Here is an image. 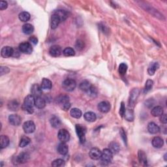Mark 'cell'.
<instances>
[{"instance_id":"3","label":"cell","mask_w":167,"mask_h":167,"mask_svg":"<svg viewBox=\"0 0 167 167\" xmlns=\"http://www.w3.org/2000/svg\"><path fill=\"white\" fill-rule=\"evenodd\" d=\"M112 159H113L112 152L108 148L103 149V151H102V154L101 157L102 163L105 164V165H107V164H109L112 162Z\"/></svg>"},{"instance_id":"18","label":"cell","mask_w":167,"mask_h":167,"mask_svg":"<svg viewBox=\"0 0 167 167\" xmlns=\"http://www.w3.org/2000/svg\"><path fill=\"white\" fill-rule=\"evenodd\" d=\"M152 146L155 148H162L163 144H164V141L162 138H161L159 137H155L151 141Z\"/></svg>"},{"instance_id":"50","label":"cell","mask_w":167,"mask_h":167,"mask_svg":"<svg viewBox=\"0 0 167 167\" xmlns=\"http://www.w3.org/2000/svg\"><path fill=\"white\" fill-rule=\"evenodd\" d=\"M120 134L121 135V137L123 138V139L124 140V142L126 143L127 142V138H126V135H125V131H123V129H121V131H120Z\"/></svg>"},{"instance_id":"48","label":"cell","mask_w":167,"mask_h":167,"mask_svg":"<svg viewBox=\"0 0 167 167\" xmlns=\"http://www.w3.org/2000/svg\"><path fill=\"white\" fill-rule=\"evenodd\" d=\"M153 99H149L146 101V106H147L148 108H150V107H152L154 105L155 103L154 102H152Z\"/></svg>"},{"instance_id":"21","label":"cell","mask_w":167,"mask_h":167,"mask_svg":"<svg viewBox=\"0 0 167 167\" xmlns=\"http://www.w3.org/2000/svg\"><path fill=\"white\" fill-rule=\"evenodd\" d=\"M35 106L39 109H44L46 106V101L41 97H36L35 99Z\"/></svg>"},{"instance_id":"42","label":"cell","mask_w":167,"mask_h":167,"mask_svg":"<svg viewBox=\"0 0 167 167\" xmlns=\"http://www.w3.org/2000/svg\"><path fill=\"white\" fill-rule=\"evenodd\" d=\"M153 85H154V81L151 80H148L146 81L145 87H144V92H148L152 88Z\"/></svg>"},{"instance_id":"20","label":"cell","mask_w":167,"mask_h":167,"mask_svg":"<svg viewBox=\"0 0 167 167\" xmlns=\"http://www.w3.org/2000/svg\"><path fill=\"white\" fill-rule=\"evenodd\" d=\"M60 22L61 20L59 18V17L56 14L53 13L52 17H51V27L54 30L56 29V28L58 27L59 24H60Z\"/></svg>"},{"instance_id":"24","label":"cell","mask_w":167,"mask_h":167,"mask_svg":"<svg viewBox=\"0 0 167 167\" xmlns=\"http://www.w3.org/2000/svg\"><path fill=\"white\" fill-rule=\"evenodd\" d=\"M84 118L85 120L88 122H93L97 119V116L93 112H87L85 113L84 115Z\"/></svg>"},{"instance_id":"35","label":"cell","mask_w":167,"mask_h":167,"mask_svg":"<svg viewBox=\"0 0 167 167\" xmlns=\"http://www.w3.org/2000/svg\"><path fill=\"white\" fill-rule=\"evenodd\" d=\"M88 95H89L90 97H97V95L98 94V89L97 87L94 86H91V87H89V89L87 90V92H86Z\"/></svg>"},{"instance_id":"26","label":"cell","mask_w":167,"mask_h":167,"mask_svg":"<svg viewBox=\"0 0 167 167\" xmlns=\"http://www.w3.org/2000/svg\"><path fill=\"white\" fill-rule=\"evenodd\" d=\"M159 65L157 62H153V63L149 65V66L148 67V74L150 76L154 75L155 74V71L159 69Z\"/></svg>"},{"instance_id":"9","label":"cell","mask_w":167,"mask_h":167,"mask_svg":"<svg viewBox=\"0 0 167 167\" xmlns=\"http://www.w3.org/2000/svg\"><path fill=\"white\" fill-rule=\"evenodd\" d=\"M23 129L25 133L31 134L35 131V125L33 121H27L24 123Z\"/></svg>"},{"instance_id":"13","label":"cell","mask_w":167,"mask_h":167,"mask_svg":"<svg viewBox=\"0 0 167 167\" xmlns=\"http://www.w3.org/2000/svg\"><path fill=\"white\" fill-rule=\"evenodd\" d=\"M8 121L12 125L18 126L22 122V119L18 114H11L8 116Z\"/></svg>"},{"instance_id":"39","label":"cell","mask_w":167,"mask_h":167,"mask_svg":"<svg viewBox=\"0 0 167 167\" xmlns=\"http://www.w3.org/2000/svg\"><path fill=\"white\" fill-rule=\"evenodd\" d=\"M63 54L65 56L67 57H69V56H73L75 54V50L73 48L67 47L66 49H65L63 51Z\"/></svg>"},{"instance_id":"44","label":"cell","mask_w":167,"mask_h":167,"mask_svg":"<svg viewBox=\"0 0 167 167\" xmlns=\"http://www.w3.org/2000/svg\"><path fill=\"white\" fill-rule=\"evenodd\" d=\"M125 104H124L123 102L121 103V106H120V114L121 117H123L124 116V114H125Z\"/></svg>"},{"instance_id":"40","label":"cell","mask_w":167,"mask_h":167,"mask_svg":"<svg viewBox=\"0 0 167 167\" xmlns=\"http://www.w3.org/2000/svg\"><path fill=\"white\" fill-rule=\"evenodd\" d=\"M127 70V66L125 63H121L119 66V73H120V75L123 76L125 75Z\"/></svg>"},{"instance_id":"43","label":"cell","mask_w":167,"mask_h":167,"mask_svg":"<svg viewBox=\"0 0 167 167\" xmlns=\"http://www.w3.org/2000/svg\"><path fill=\"white\" fill-rule=\"evenodd\" d=\"M9 72V69L7 67H1L0 68V75L3 76Z\"/></svg>"},{"instance_id":"31","label":"cell","mask_w":167,"mask_h":167,"mask_svg":"<svg viewBox=\"0 0 167 167\" xmlns=\"http://www.w3.org/2000/svg\"><path fill=\"white\" fill-rule=\"evenodd\" d=\"M41 86L42 87V89H50L51 88H52V82H51L50 80H49V79L44 78L42 80V83H41Z\"/></svg>"},{"instance_id":"33","label":"cell","mask_w":167,"mask_h":167,"mask_svg":"<svg viewBox=\"0 0 167 167\" xmlns=\"http://www.w3.org/2000/svg\"><path fill=\"white\" fill-rule=\"evenodd\" d=\"M91 86H92V84H90L89 81L84 80L80 84L79 87H80V89L82 90V91L87 92V90H88L89 89V87H91Z\"/></svg>"},{"instance_id":"19","label":"cell","mask_w":167,"mask_h":167,"mask_svg":"<svg viewBox=\"0 0 167 167\" xmlns=\"http://www.w3.org/2000/svg\"><path fill=\"white\" fill-rule=\"evenodd\" d=\"M148 130L149 133L157 134L160 131L159 127L154 122H150L148 125Z\"/></svg>"},{"instance_id":"46","label":"cell","mask_w":167,"mask_h":167,"mask_svg":"<svg viewBox=\"0 0 167 167\" xmlns=\"http://www.w3.org/2000/svg\"><path fill=\"white\" fill-rule=\"evenodd\" d=\"M76 48L77 50H81L84 48V43L82 41H78L76 43Z\"/></svg>"},{"instance_id":"45","label":"cell","mask_w":167,"mask_h":167,"mask_svg":"<svg viewBox=\"0 0 167 167\" xmlns=\"http://www.w3.org/2000/svg\"><path fill=\"white\" fill-rule=\"evenodd\" d=\"M7 7H8V4L7 1H1V2H0V9H1V11L6 9Z\"/></svg>"},{"instance_id":"11","label":"cell","mask_w":167,"mask_h":167,"mask_svg":"<svg viewBox=\"0 0 167 167\" xmlns=\"http://www.w3.org/2000/svg\"><path fill=\"white\" fill-rule=\"evenodd\" d=\"M61 53L62 50L60 46H58V45H53V46L50 48L49 54L52 57H59V56L61 54Z\"/></svg>"},{"instance_id":"36","label":"cell","mask_w":167,"mask_h":167,"mask_svg":"<svg viewBox=\"0 0 167 167\" xmlns=\"http://www.w3.org/2000/svg\"><path fill=\"white\" fill-rule=\"evenodd\" d=\"M138 159H139L140 163L143 164L144 165H146L147 164L146 155L143 151L140 150L138 151Z\"/></svg>"},{"instance_id":"49","label":"cell","mask_w":167,"mask_h":167,"mask_svg":"<svg viewBox=\"0 0 167 167\" xmlns=\"http://www.w3.org/2000/svg\"><path fill=\"white\" fill-rule=\"evenodd\" d=\"M160 121L161 123H163L164 124H166L167 123V118L166 114H162L160 116Z\"/></svg>"},{"instance_id":"1","label":"cell","mask_w":167,"mask_h":167,"mask_svg":"<svg viewBox=\"0 0 167 167\" xmlns=\"http://www.w3.org/2000/svg\"><path fill=\"white\" fill-rule=\"evenodd\" d=\"M35 98L32 95H27L25 98L23 105H22L23 110L30 114H33L34 112L33 106H35Z\"/></svg>"},{"instance_id":"15","label":"cell","mask_w":167,"mask_h":167,"mask_svg":"<svg viewBox=\"0 0 167 167\" xmlns=\"http://www.w3.org/2000/svg\"><path fill=\"white\" fill-rule=\"evenodd\" d=\"M14 54V50L12 47H4L1 49V55L3 58H10Z\"/></svg>"},{"instance_id":"51","label":"cell","mask_w":167,"mask_h":167,"mask_svg":"<svg viewBox=\"0 0 167 167\" xmlns=\"http://www.w3.org/2000/svg\"><path fill=\"white\" fill-rule=\"evenodd\" d=\"M164 158H165V161H167V159H166V154L165 155V156H164Z\"/></svg>"},{"instance_id":"2","label":"cell","mask_w":167,"mask_h":167,"mask_svg":"<svg viewBox=\"0 0 167 167\" xmlns=\"http://www.w3.org/2000/svg\"><path fill=\"white\" fill-rule=\"evenodd\" d=\"M56 101H57L58 105L61 107V109L65 111L70 109V103L69 101V97L67 95H60L58 97Z\"/></svg>"},{"instance_id":"10","label":"cell","mask_w":167,"mask_h":167,"mask_svg":"<svg viewBox=\"0 0 167 167\" xmlns=\"http://www.w3.org/2000/svg\"><path fill=\"white\" fill-rule=\"evenodd\" d=\"M29 159H30V155L28 154L27 153H24V152L21 153L20 154H19V155L16 157L15 162H14V163H15V165L20 163H25L29 160Z\"/></svg>"},{"instance_id":"29","label":"cell","mask_w":167,"mask_h":167,"mask_svg":"<svg viewBox=\"0 0 167 167\" xmlns=\"http://www.w3.org/2000/svg\"><path fill=\"white\" fill-rule=\"evenodd\" d=\"M109 149L112 152L113 154H116L120 151V147L117 142H112L109 144Z\"/></svg>"},{"instance_id":"6","label":"cell","mask_w":167,"mask_h":167,"mask_svg":"<svg viewBox=\"0 0 167 167\" xmlns=\"http://www.w3.org/2000/svg\"><path fill=\"white\" fill-rule=\"evenodd\" d=\"M140 95V89L138 88H134L130 93V96L129 99V106L133 107L137 101L138 96Z\"/></svg>"},{"instance_id":"23","label":"cell","mask_w":167,"mask_h":167,"mask_svg":"<svg viewBox=\"0 0 167 167\" xmlns=\"http://www.w3.org/2000/svg\"><path fill=\"white\" fill-rule=\"evenodd\" d=\"M151 114L154 117H159L163 114V109L161 106H156L151 110Z\"/></svg>"},{"instance_id":"41","label":"cell","mask_w":167,"mask_h":167,"mask_svg":"<svg viewBox=\"0 0 167 167\" xmlns=\"http://www.w3.org/2000/svg\"><path fill=\"white\" fill-rule=\"evenodd\" d=\"M65 165V161L64 160L61 159H56L52 163V166L54 167H59Z\"/></svg>"},{"instance_id":"22","label":"cell","mask_w":167,"mask_h":167,"mask_svg":"<svg viewBox=\"0 0 167 167\" xmlns=\"http://www.w3.org/2000/svg\"><path fill=\"white\" fill-rule=\"evenodd\" d=\"M68 150H69V148H68L66 143L61 142L58 146V151L59 154L63 155H66L68 153Z\"/></svg>"},{"instance_id":"32","label":"cell","mask_w":167,"mask_h":167,"mask_svg":"<svg viewBox=\"0 0 167 167\" xmlns=\"http://www.w3.org/2000/svg\"><path fill=\"white\" fill-rule=\"evenodd\" d=\"M70 114L73 118L78 119L82 116V111L80 109L74 108V109H72L71 110H70Z\"/></svg>"},{"instance_id":"34","label":"cell","mask_w":167,"mask_h":167,"mask_svg":"<svg viewBox=\"0 0 167 167\" xmlns=\"http://www.w3.org/2000/svg\"><path fill=\"white\" fill-rule=\"evenodd\" d=\"M30 14L27 12H22L21 13L19 14L18 18L20 19V20H21L22 22H26L27 21L30 20Z\"/></svg>"},{"instance_id":"8","label":"cell","mask_w":167,"mask_h":167,"mask_svg":"<svg viewBox=\"0 0 167 167\" xmlns=\"http://www.w3.org/2000/svg\"><path fill=\"white\" fill-rule=\"evenodd\" d=\"M58 137L59 138V140H60L61 142L66 143L67 142H69V140H70L69 132L65 129H60L58 132Z\"/></svg>"},{"instance_id":"4","label":"cell","mask_w":167,"mask_h":167,"mask_svg":"<svg viewBox=\"0 0 167 167\" xmlns=\"http://www.w3.org/2000/svg\"><path fill=\"white\" fill-rule=\"evenodd\" d=\"M76 134L78 135L80 143L83 144L86 141V129L85 127L82 126L81 125H76L75 126Z\"/></svg>"},{"instance_id":"12","label":"cell","mask_w":167,"mask_h":167,"mask_svg":"<svg viewBox=\"0 0 167 167\" xmlns=\"http://www.w3.org/2000/svg\"><path fill=\"white\" fill-rule=\"evenodd\" d=\"M31 92H32V95L35 98L41 97V95L42 93V87L37 84H33L32 88H31Z\"/></svg>"},{"instance_id":"14","label":"cell","mask_w":167,"mask_h":167,"mask_svg":"<svg viewBox=\"0 0 167 167\" xmlns=\"http://www.w3.org/2000/svg\"><path fill=\"white\" fill-rule=\"evenodd\" d=\"M102 151L97 148H93L89 151V157L93 160H99L101 159Z\"/></svg>"},{"instance_id":"17","label":"cell","mask_w":167,"mask_h":167,"mask_svg":"<svg viewBox=\"0 0 167 167\" xmlns=\"http://www.w3.org/2000/svg\"><path fill=\"white\" fill-rule=\"evenodd\" d=\"M54 13L56 14V15L59 17V18L61 20V22L66 20L68 18V16H69V14H68L67 11L62 9L56 10L54 12Z\"/></svg>"},{"instance_id":"38","label":"cell","mask_w":167,"mask_h":167,"mask_svg":"<svg viewBox=\"0 0 167 167\" xmlns=\"http://www.w3.org/2000/svg\"><path fill=\"white\" fill-rule=\"evenodd\" d=\"M31 142V140L30 138H28L27 137H24L21 138L20 141L19 143V146L20 148H24L26 146H27Z\"/></svg>"},{"instance_id":"27","label":"cell","mask_w":167,"mask_h":167,"mask_svg":"<svg viewBox=\"0 0 167 167\" xmlns=\"http://www.w3.org/2000/svg\"><path fill=\"white\" fill-rule=\"evenodd\" d=\"M124 117H125V120L128 121H132L135 119L134 116V112L132 109H125V114H124Z\"/></svg>"},{"instance_id":"7","label":"cell","mask_w":167,"mask_h":167,"mask_svg":"<svg viewBox=\"0 0 167 167\" xmlns=\"http://www.w3.org/2000/svg\"><path fill=\"white\" fill-rule=\"evenodd\" d=\"M19 50L25 54H30L33 51V48L30 42H24L19 45Z\"/></svg>"},{"instance_id":"28","label":"cell","mask_w":167,"mask_h":167,"mask_svg":"<svg viewBox=\"0 0 167 167\" xmlns=\"http://www.w3.org/2000/svg\"><path fill=\"white\" fill-rule=\"evenodd\" d=\"M34 31V27L32 24H25L22 26V32L26 35H30Z\"/></svg>"},{"instance_id":"30","label":"cell","mask_w":167,"mask_h":167,"mask_svg":"<svg viewBox=\"0 0 167 167\" xmlns=\"http://www.w3.org/2000/svg\"><path fill=\"white\" fill-rule=\"evenodd\" d=\"M50 123L53 127L54 128H58L61 126V120H59V118H58L57 116H53L50 118Z\"/></svg>"},{"instance_id":"37","label":"cell","mask_w":167,"mask_h":167,"mask_svg":"<svg viewBox=\"0 0 167 167\" xmlns=\"http://www.w3.org/2000/svg\"><path fill=\"white\" fill-rule=\"evenodd\" d=\"M18 106H19V103H18V101L15 100L9 102L8 104V109L10 110H13V111H15V110H16L18 109Z\"/></svg>"},{"instance_id":"5","label":"cell","mask_w":167,"mask_h":167,"mask_svg":"<svg viewBox=\"0 0 167 167\" xmlns=\"http://www.w3.org/2000/svg\"><path fill=\"white\" fill-rule=\"evenodd\" d=\"M63 89L67 92H72L75 89L76 82L75 80L71 78H67L65 80L62 84Z\"/></svg>"},{"instance_id":"16","label":"cell","mask_w":167,"mask_h":167,"mask_svg":"<svg viewBox=\"0 0 167 167\" xmlns=\"http://www.w3.org/2000/svg\"><path fill=\"white\" fill-rule=\"evenodd\" d=\"M98 109L102 113H107L110 110V104L108 101H102L98 104Z\"/></svg>"},{"instance_id":"25","label":"cell","mask_w":167,"mask_h":167,"mask_svg":"<svg viewBox=\"0 0 167 167\" xmlns=\"http://www.w3.org/2000/svg\"><path fill=\"white\" fill-rule=\"evenodd\" d=\"M10 142V140L7 136L5 135H1L0 137V146H1V149H4L7 148Z\"/></svg>"},{"instance_id":"47","label":"cell","mask_w":167,"mask_h":167,"mask_svg":"<svg viewBox=\"0 0 167 167\" xmlns=\"http://www.w3.org/2000/svg\"><path fill=\"white\" fill-rule=\"evenodd\" d=\"M29 41L31 42V43H32L35 45L38 43V39L35 36L30 37V39H29Z\"/></svg>"}]
</instances>
